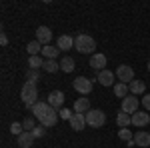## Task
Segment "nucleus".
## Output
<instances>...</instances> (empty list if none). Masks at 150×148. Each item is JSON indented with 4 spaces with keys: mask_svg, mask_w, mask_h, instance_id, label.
Returning a JSON list of instances; mask_svg holds the SVG:
<instances>
[{
    "mask_svg": "<svg viewBox=\"0 0 150 148\" xmlns=\"http://www.w3.org/2000/svg\"><path fill=\"white\" fill-rule=\"evenodd\" d=\"M32 112H34V118L40 122L42 126H54L58 122V110L56 108H52L48 102H36L32 106Z\"/></svg>",
    "mask_w": 150,
    "mask_h": 148,
    "instance_id": "f257e3e1",
    "label": "nucleus"
},
{
    "mask_svg": "<svg viewBox=\"0 0 150 148\" xmlns=\"http://www.w3.org/2000/svg\"><path fill=\"white\" fill-rule=\"evenodd\" d=\"M74 46L80 54H92L94 48H96V40L88 34H78L74 38Z\"/></svg>",
    "mask_w": 150,
    "mask_h": 148,
    "instance_id": "f03ea898",
    "label": "nucleus"
},
{
    "mask_svg": "<svg viewBox=\"0 0 150 148\" xmlns=\"http://www.w3.org/2000/svg\"><path fill=\"white\" fill-rule=\"evenodd\" d=\"M20 98H22V102L26 104L28 108H32V106L38 102V88H36V84L26 82L22 86V90H20Z\"/></svg>",
    "mask_w": 150,
    "mask_h": 148,
    "instance_id": "7ed1b4c3",
    "label": "nucleus"
},
{
    "mask_svg": "<svg viewBox=\"0 0 150 148\" xmlns=\"http://www.w3.org/2000/svg\"><path fill=\"white\" fill-rule=\"evenodd\" d=\"M86 124L92 128H102L106 124V114L102 110H88L86 112Z\"/></svg>",
    "mask_w": 150,
    "mask_h": 148,
    "instance_id": "20e7f679",
    "label": "nucleus"
},
{
    "mask_svg": "<svg viewBox=\"0 0 150 148\" xmlns=\"http://www.w3.org/2000/svg\"><path fill=\"white\" fill-rule=\"evenodd\" d=\"M72 86H74V90H76V92H80L82 96H88V94L92 92V80L80 76V78H76L74 82H72Z\"/></svg>",
    "mask_w": 150,
    "mask_h": 148,
    "instance_id": "39448f33",
    "label": "nucleus"
},
{
    "mask_svg": "<svg viewBox=\"0 0 150 148\" xmlns=\"http://www.w3.org/2000/svg\"><path fill=\"white\" fill-rule=\"evenodd\" d=\"M116 76L120 82H124V84H130L132 80H134V70L130 68L128 64H120L118 68H116Z\"/></svg>",
    "mask_w": 150,
    "mask_h": 148,
    "instance_id": "423d86ee",
    "label": "nucleus"
},
{
    "mask_svg": "<svg viewBox=\"0 0 150 148\" xmlns=\"http://www.w3.org/2000/svg\"><path fill=\"white\" fill-rule=\"evenodd\" d=\"M138 104L140 102H138V98H136V96H126V98L122 100V108H120V110L132 116L134 112H138Z\"/></svg>",
    "mask_w": 150,
    "mask_h": 148,
    "instance_id": "0eeeda50",
    "label": "nucleus"
},
{
    "mask_svg": "<svg viewBox=\"0 0 150 148\" xmlns=\"http://www.w3.org/2000/svg\"><path fill=\"white\" fill-rule=\"evenodd\" d=\"M36 40H38L42 46H48V42L52 40L50 28H48V26H38V28H36Z\"/></svg>",
    "mask_w": 150,
    "mask_h": 148,
    "instance_id": "6e6552de",
    "label": "nucleus"
},
{
    "mask_svg": "<svg viewBox=\"0 0 150 148\" xmlns=\"http://www.w3.org/2000/svg\"><path fill=\"white\" fill-rule=\"evenodd\" d=\"M90 68L92 70H98V72H102V70H106L104 66H106V56L104 54H100V52H96V54H92V58H90Z\"/></svg>",
    "mask_w": 150,
    "mask_h": 148,
    "instance_id": "1a4fd4ad",
    "label": "nucleus"
},
{
    "mask_svg": "<svg viewBox=\"0 0 150 148\" xmlns=\"http://www.w3.org/2000/svg\"><path fill=\"white\" fill-rule=\"evenodd\" d=\"M68 122H70V128H74V130H84V126H86V114L74 112Z\"/></svg>",
    "mask_w": 150,
    "mask_h": 148,
    "instance_id": "9d476101",
    "label": "nucleus"
},
{
    "mask_svg": "<svg viewBox=\"0 0 150 148\" xmlns=\"http://www.w3.org/2000/svg\"><path fill=\"white\" fill-rule=\"evenodd\" d=\"M48 104H50L52 108L60 110V106L64 104V92H60V90L50 92V94H48Z\"/></svg>",
    "mask_w": 150,
    "mask_h": 148,
    "instance_id": "9b49d317",
    "label": "nucleus"
},
{
    "mask_svg": "<svg viewBox=\"0 0 150 148\" xmlns=\"http://www.w3.org/2000/svg\"><path fill=\"white\" fill-rule=\"evenodd\" d=\"M16 142H18V146H20V148H30V146H32V142H34V134L24 130L20 136H16Z\"/></svg>",
    "mask_w": 150,
    "mask_h": 148,
    "instance_id": "f8f14e48",
    "label": "nucleus"
},
{
    "mask_svg": "<svg viewBox=\"0 0 150 148\" xmlns=\"http://www.w3.org/2000/svg\"><path fill=\"white\" fill-rule=\"evenodd\" d=\"M96 80H98L102 86H112V84H114V72H110V70H102V72H98Z\"/></svg>",
    "mask_w": 150,
    "mask_h": 148,
    "instance_id": "ddd939ff",
    "label": "nucleus"
},
{
    "mask_svg": "<svg viewBox=\"0 0 150 148\" xmlns=\"http://www.w3.org/2000/svg\"><path fill=\"white\" fill-rule=\"evenodd\" d=\"M150 122V114L148 112H134L132 114V124L142 128V126H146Z\"/></svg>",
    "mask_w": 150,
    "mask_h": 148,
    "instance_id": "4468645a",
    "label": "nucleus"
},
{
    "mask_svg": "<svg viewBox=\"0 0 150 148\" xmlns=\"http://www.w3.org/2000/svg\"><path fill=\"white\" fill-rule=\"evenodd\" d=\"M88 110H92V108H90V100H88L86 96H82V98H78V100L74 102V112L86 114Z\"/></svg>",
    "mask_w": 150,
    "mask_h": 148,
    "instance_id": "2eb2a0df",
    "label": "nucleus"
},
{
    "mask_svg": "<svg viewBox=\"0 0 150 148\" xmlns=\"http://www.w3.org/2000/svg\"><path fill=\"white\" fill-rule=\"evenodd\" d=\"M134 144L136 146H142V148H146V146H150V132H136L134 134Z\"/></svg>",
    "mask_w": 150,
    "mask_h": 148,
    "instance_id": "dca6fc26",
    "label": "nucleus"
},
{
    "mask_svg": "<svg viewBox=\"0 0 150 148\" xmlns=\"http://www.w3.org/2000/svg\"><path fill=\"white\" fill-rule=\"evenodd\" d=\"M58 50H70V48H74V38L68 34H64V36H60L58 38V44H56Z\"/></svg>",
    "mask_w": 150,
    "mask_h": 148,
    "instance_id": "f3484780",
    "label": "nucleus"
},
{
    "mask_svg": "<svg viewBox=\"0 0 150 148\" xmlns=\"http://www.w3.org/2000/svg\"><path fill=\"white\" fill-rule=\"evenodd\" d=\"M116 124H118V128H126L128 124H132V116L126 112H118V116H116Z\"/></svg>",
    "mask_w": 150,
    "mask_h": 148,
    "instance_id": "a211bd4d",
    "label": "nucleus"
},
{
    "mask_svg": "<svg viewBox=\"0 0 150 148\" xmlns=\"http://www.w3.org/2000/svg\"><path fill=\"white\" fill-rule=\"evenodd\" d=\"M128 92H130V88H128V84H124V82H118V84H114V94L118 96V98H126Z\"/></svg>",
    "mask_w": 150,
    "mask_h": 148,
    "instance_id": "6ab92c4d",
    "label": "nucleus"
},
{
    "mask_svg": "<svg viewBox=\"0 0 150 148\" xmlns=\"http://www.w3.org/2000/svg\"><path fill=\"white\" fill-rule=\"evenodd\" d=\"M128 88H130L132 94H142V92L146 90V84H144L142 80H132V82L128 84Z\"/></svg>",
    "mask_w": 150,
    "mask_h": 148,
    "instance_id": "aec40b11",
    "label": "nucleus"
},
{
    "mask_svg": "<svg viewBox=\"0 0 150 148\" xmlns=\"http://www.w3.org/2000/svg\"><path fill=\"white\" fill-rule=\"evenodd\" d=\"M58 48H54V46H44L42 48V56H44V60H56L58 56Z\"/></svg>",
    "mask_w": 150,
    "mask_h": 148,
    "instance_id": "412c9836",
    "label": "nucleus"
},
{
    "mask_svg": "<svg viewBox=\"0 0 150 148\" xmlns=\"http://www.w3.org/2000/svg\"><path fill=\"white\" fill-rule=\"evenodd\" d=\"M60 70H62V72H66V74L72 72V70H74V60H72L70 56H64L62 60H60Z\"/></svg>",
    "mask_w": 150,
    "mask_h": 148,
    "instance_id": "4be33fe9",
    "label": "nucleus"
},
{
    "mask_svg": "<svg viewBox=\"0 0 150 148\" xmlns=\"http://www.w3.org/2000/svg\"><path fill=\"white\" fill-rule=\"evenodd\" d=\"M26 50H28L30 56H38V52H42V44H40L38 40H32V42H28Z\"/></svg>",
    "mask_w": 150,
    "mask_h": 148,
    "instance_id": "5701e85b",
    "label": "nucleus"
},
{
    "mask_svg": "<svg viewBox=\"0 0 150 148\" xmlns=\"http://www.w3.org/2000/svg\"><path fill=\"white\" fill-rule=\"evenodd\" d=\"M28 66L32 70H40L42 66H44V58L42 56H30L28 58Z\"/></svg>",
    "mask_w": 150,
    "mask_h": 148,
    "instance_id": "b1692460",
    "label": "nucleus"
},
{
    "mask_svg": "<svg viewBox=\"0 0 150 148\" xmlns=\"http://www.w3.org/2000/svg\"><path fill=\"white\" fill-rule=\"evenodd\" d=\"M44 72H50V74H54V72H58L60 70V62H56V60H44Z\"/></svg>",
    "mask_w": 150,
    "mask_h": 148,
    "instance_id": "393cba45",
    "label": "nucleus"
},
{
    "mask_svg": "<svg viewBox=\"0 0 150 148\" xmlns=\"http://www.w3.org/2000/svg\"><path fill=\"white\" fill-rule=\"evenodd\" d=\"M118 138H120V140H124V142L128 144V142H132V140H134V134H132L128 128H120V130H118Z\"/></svg>",
    "mask_w": 150,
    "mask_h": 148,
    "instance_id": "a878e982",
    "label": "nucleus"
},
{
    "mask_svg": "<svg viewBox=\"0 0 150 148\" xmlns=\"http://www.w3.org/2000/svg\"><path fill=\"white\" fill-rule=\"evenodd\" d=\"M38 80H40V70H28V72H26V82H30V84H36V82H38Z\"/></svg>",
    "mask_w": 150,
    "mask_h": 148,
    "instance_id": "bb28decb",
    "label": "nucleus"
},
{
    "mask_svg": "<svg viewBox=\"0 0 150 148\" xmlns=\"http://www.w3.org/2000/svg\"><path fill=\"white\" fill-rule=\"evenodd\" d=\"M22 126H24V130H26V132H32V130L36 128V118H24Z\"/></svg>",
    "mask_w": 150,
    "mask_h": 148,
    "instance_id": "cd10ccee",
    "label": "nucleus"
},
{
    "mask_svg": "<svg viewBox=\"0 0 150 148\" xmlns=\"http://www.w3.org/2000/svg\"><path fill=\"white\" fill-rule=\"evenodd\" d=\"M10 132H12V134H16V136H20V134L24 132L22 122H12V124H10Z\"/></svg>",
    "mask_w": 150,
    "mask_h": 148,
    "instance_id": "c85d7f7f",
    "label": "nucleus"
},
{
    "mask_svg": "<svg viewBox=\"0 0 150 148\" xmlns=\"http://www.w3.org/2000/svg\"><path fill=\"white\" fill-rule=\"evenodd\" d=\"M32 134H34V138H42L44 134H46V126H42V124L36 126L34 130H32Z\"/></svg>",
    "mask_w": 150,
    "mask_h": 148,
    "instance_id": "c756f323",
    "label": "nucleus"
},
{
    "mask_svg": "<svg viewBox=\"0 0 150 148\" xmlns=\"http://www.w3.org/2000/svg\"><path fill=\"white\" fill-rule=\"evenodd\" d=\"M72 110H68V108H62V110H60V118H64V120H70V118H72Z\"/></svg>",
    "mask_w": 150,
    "mask_h": 148,
    "instance_id": "7c9ffc66",
    "label": "nucleus"
},
{
    "mask_svg": "<svg viewBox=\"0 0 150 148\" xmlns=\"http://www.w3.org/2000/svg\"><path fill=\"white\" fill-rule=\"evenodd\" d=\"M142 106H144V110L150 112V94H144L142 96Z\"/></svg>",
    "mask_w": 150,
    "mask_h": 148,
    "instance_id": "2f4dec72",
    "label": "nucleus"
},
{
    "mask_svg": "<svg viewBox=\"0 0 150 148\" xmlns=\"http://www.w3.org/2000/svg\"><path fill=\"white\" fill-rule=\"evenodd\" d=\"M0 44H2V46H6V44H8V36H6V34H2V36H0Z\"/></svg>",
    "mask_w": 150,
    "mask_h": 148,
    "instance_id": "473e14b6",
    "label": "nucleus"
},
{
    "mask_svg": "<svg viewBox=\"0 0 150 148\" xmlns=\"http://www.w3.org/2000/svg\"><path fill=\"white\" fill-rule=\"evenodd\" d=\"M148 70H150V62H148Z\"/></svg>",
    "mask_w": 150,
    "mask_h": 148,
    "instance_id": "72a5a7b5",
    "label": "nucleus"
}]
</instances>
